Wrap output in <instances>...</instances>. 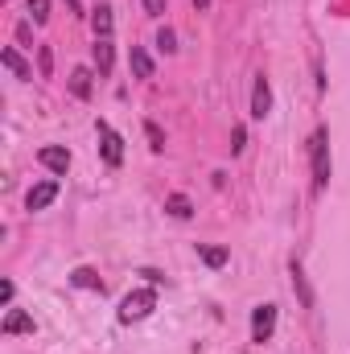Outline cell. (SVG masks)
Returning a JSON list of instances; mask_svg holds the SVG:
<instances>
[{"mask_svg":"<svg viewBox=\"0 0 350 354\" xmlns=\"http://www.w3.org/2000/svg\"><path fill=\"white\" fill-rule=\"evenodd\" d=\"M309 157H313V189L322 194L330 185V132L326 128H317L309 136Z\"/></svg>","mask_w":350,"mask_h":354,"instance_id":"6da1fadb","label":"cell"},{"mask_svg":"<svg viewBox=\"0 0 350 354\" xmlns=\"http://www.w3.org/2000/svg\"><path fill=\"white\" fill-rule=\"evenodd\" d=\"M153 309H157V292H153V288H136V292L124 297V305H120V322H124V326L145 322Z\"/></svg>","mask_w":350,"mask_h":354,"instance_id":"7a4b0ae2","label":"cell"},{"mask_svg":"<svg viewBox=\"0 0 350 354\" xmlns=\"http://www.w3.org/2000/svg\"><path fill=\"white\" fill-rule=\"evenodd\" d=\"M95 132H99V153H103V161L116 169V165H124V140H120V132L107 124V120H99L95 124Z\"/></svg>","mask_w":350,"mask_h":354,"instance_id":"3957f363","label":"cell"},{"mask_svg":"<svg viewBox=\"0 0 350 354\" xmlns=\"http://www.w3.org/2000/svg\"><path fill=\"white\" fill-rule=\"evenodd\" d=\"M276 330V305H256L252 309V342H268Z\"/></svg>","mask_w":350,"mask_h":354,"instance_id":"277c9868","label":"cell"},{"mask_svg":"<svg viewBox=\"0 0 350 354\" xmlns=\"http://www.w3.org/2000/svg\"><path fill=\"white\" fill-rule=\"evenodd\" d=\"M37 161H42L50 174H58V177H66V169H71V153L58 149V145H46V149L37 153Z\"/></svg>","mask_w":350,"mask_h":354,"instance_id":"5b68a950","label":"cell"},{"mask_svg":"<svg viewBox=\"0 0 350 354\" xmlns=\"http://www.w3.org/2000/svg\"><path fill=\"white\" fill-rule=\"evenodd\" d=\"M54 198H58V181H37V185L25 194V206H29V210H46Z\"/></svg>","mask_w":350,"mask_h":354,"instance_id":"8992f818","label":"cell"},{"mask_svg":"<svg viewBox=\"0 0 350 354\" xmlns=\"http://www.w3.org/2000/svg\"><path fill=\"white\" fill-rule=\"evenodd\" d=\"M268 111H272V87H268V79H264V75H256V87H252V115L264 120Z\"/></svg>","mask_w":350,"mask_h":354,"instance_id":"52a82bcc","label":"cell"},{"mask_svg":"<svg viewBox=\"0 0 350 354\" xmlns=\"http://www.w3.org/2000/svg\"><path fill=\"white\" fill-rule=\"evenodd\" d=\"M91 50H95V71H99V75L107 79V75H111V62H116L111 37H95V46H91Z\"/></svg>","mask_w":350,"mask_h":354,"instance_id":"ba28073f","label":"cell"},{"mask_svg":"<svg viewBox=\"0 0 350 354\" xmlns=\"http://www.w3.org/2000/svg\"><path fill=\"white\" fill-rule=\"evenodd\" d=\"M0 330H4V334H33V317H29L25 309H8Z\"/></svg>","mask_w":350,"mask_h":354,"instance_id":"9c48e42d","label":"cell"},{"mask_svg":"<svg viewBox=\"0 0 350 354\" xmlns=\"http://www.w3.org/2000/svg\"><path fill=\"white\" fill-rule=\"evenodd\" d=\"M91 91H95V75H91L87 66H75L71 71V95L75 99H91Z\"/></svg>","mask_w":350,"mask_h":354,"instance_id":"30bf717a","label":"cell"},{"mask_svg":"<svg viewBox=\"0 0 350 354\" xmlns=\"http://www.w3.org/2000/svg\"><path fill=\"white\" fill-rule=\"evenodd\" d=\"M91 29H95V37H111V4L91 8Z\"/></svg>","mask_w":350,"mask_h":354,"instance_id":"8fae6325","label":"cell"},{"mask_svg":"<svg viewBox=\"0 0 350 354\" xmlns=\"http://www.w3.org/2000/svg\"><path fill=\"white\" fill-rule=\"evenodd\" d=\"M71 284L91 288V292H103V280H99V272H95V268H75V272H71Z\"/></svg>","mask_w":350,"mask_h":354,"instance_id":"7c38bea8","label":"cell"},{"mask_svg":"<svg viewBox=\"0 0 350 354\" xmlns=\"http://www.w3.org/2000/svg\"><path fill=\"white\" fill-rule=\"evenodd\" d=\"M128 62H132V75H136V79H153V58H149V54H145L140 46H132Z\"/></svg>","mask_w":350,"mask_h":354,"instance_id":"4fadbf2b","label":"cell"},{"mask_svg":"<svg viewBox=\"0 0 350 354\" xmlns=\"http://www.w3.org/2000/svg\"><path fill=\"white\" fill-rule=\"evenodd\" d=\"M0 58H4V66H8V71H12L17 79H33V71H29V62H25V58H21V54H17L12 46H4V54H0Z\"/></svg>","mask_w":350,"mask_h":354,"instance_id":"5bb4252c","label":"cell"},{"mask_svg":"<svg viewBox=\"0 0 350 354\" xmlns=\"http://www.w3.org/2000/svg\"><path fill=\"white\" fill-rule=\"evenodd\" d=\"M288 272H293V288H297V297H301V305H305V309H313V288L305 284V272H301V264L293 260V268H288Z\"/></svg>","mask_w":350,"mask_h":354,"instance_id":"9a60e30c","label":"cell"},{"mask_svg":"<svg viewBox=\"0 0 350 354\" xmlns=\"http://www.w3.org/2000/svg\"><path fill=\"white\" fill-rule=\"evenodd\" d=\"M165 210H169L174 218H190V214H194V202H190L185 194H169V198H165Z\"/></svg>","mask_w":350,"mask_h":354,"instance_id":"2e32d148","label":"cell"},{"mask_svg":"<svg viewBox=\"0 0 350 354\" xmlns=\"http://www.w3.org/2000/svg\"><path fill=\"white\" fill-rule=\"evenodd\" d=\"M198 256H202V264L206 268H223L227 264V248H198Z\"/></svg>","mask_w":350,"mask_h":354,"instance_id":"e0dca14e","label":"cell"},{"mask_svg":"<svg viewBox=\"0 0 350 354\" xmlns=\"http://www.w3.org/2000/svg\"><path fill=\"white\" fill-rule=\"evenodd\" d=\"M25 8H29V17H33L37 25H46V21H50V0H29Z\"/></svg>","mask_w":350,"mask_h":354,"instance_id":"ac0fdd59","label":"cell"},{"mask_svg":"<svg viewBox=\"0 0 350 354\" xmlns=\"http://www.w3.org/2000/svg\"><path fill=\"white\" fill-rule=\"evenodd\" d=\"M37 71H42V79H50V71H54V50L50 46L37 50Z\"/></svg>","mask_w":350,"mask_h":354,"instance_id":"d6986e66","label":"cell"},{"mask_svg":"<svg viewBox=\"0 0 350 354\" xmlns=\"http://www.w3.org/2000/svg\"><path fill=\"white\" fill-rule=\"evenodd\" d=\"M145 136H149V149H153V153H161V149H165V136H161V128H157L153 120L145 124Z\"/></svg>","mask_w":350,"mask_h":354,"instance_id":"ffe728a7","label":"cell"},{"mask_svg":"<svg viewBox=\"0 0 350 354\" xmlns=\"http://www.w3.org/2000/svg\"><path fill=\"white\" fill-rule=\"evenodd\" d=\"M157 46H161L165 54H174V50H177V37H174V29H161V33H157Z\"/></svg>","mask_w":350,"mask_h":354,"instance_id":"44dd1931","label":"cell"},{"mask_svg":"<svg viewBox=\"0 0 350 354\" xmlns=\"http://www.w3.org/2000/svg\"><path fill=\"white\" fill-rule=\"evenodd\" d=\"M243 140H248V132H243V128H235V132H231V153H239V149H243Z\"/></svg>","mask_w":350,"mask_h":354,"instance_id":"7402d4cb","label":"cell"},{"mask_svg":"<svg viewBox=\"0 0 350 354\" xmlns=\"http://www.w3.org/2000/svg\"><path fill=\"white\" fill-rule=\"evenodd\" d=\"M145 12H149V17H161V12H165V0H145Z\"/></svg>","mask_w":350,"mask_h":354,"instance_id":"603a6c76","label":"cell"},{"mask_svg":"<svg viewBox=\"0 0 350 354\" xmlns=\"http://www.w3.org/2000/svg\"><path fill=\"white\" fill-rule=\"evenodd\" d=\"M12 292H17V288H12V280H4V284H0V301L8 305V301H12Z\"/></svg>","mask_w":350,"mask_h":354,"instance_id":"cb8c5ba5","label":"cell"},{"mask_svg":"<svg viewBox=\"0 0 350 354\" xmlns=\"http://www.w3.org/2000/svg\"><path fill=\"white\" fill-rule=\"evenodd\" d=\"M66 4H71V8H75V12H83V0H66Z\"/></svg>","mask_w":350,"mask_h":354,"instance_id":"d4e9b609","label":"cell"},{"mask_svg":"<svg viewBox=\"0 0 350 354\" xmlns=\"http://www.w3.org/2000/svg\"><path fill=\"white\" fill-rule=\"evenodd\" d=\"M194 4H198V8H206V4H210V0H194Z\"/></svg>","mask_w":350,"mask_h":354,"instance_id":"484cf974","label":"cell"}]
</instances>
